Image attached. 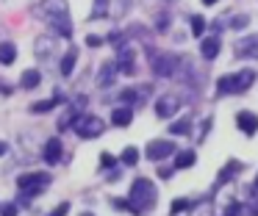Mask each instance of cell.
<instances>
[{
  "mask_svg": "<svg viewBox=\"0 0 258 216\" xmlns=\"http://www.w3.org/2000/svg\"><path fill=\"white\" fill-rule=\"evenodd\" d=\"M186 208V199H175L172 202V213H178V210H183Z\"/></svg>",
  "mask_w": 258,
  "mask_h": 216,
  "instance_id": "32",
  "label": "cell"
},
{
  "mask_svg": "<svg viewBox=\"0 0 258 216\" xmlns=\"http://www.w3.org/2000/svg\"><path fill=\"white\" fill-rule=\"evenodd\" d=\"M86 44H89V47H100L103 39H100V36H86Z\"/></svg>",
  "mask_w": 258,
  "mask_h": 216,
  "instance_id": "31",
  "label": "cell"
},
{
  "mask_svg": "<svg viewBox=\"0 0 258 216\" xmlns=\"http://www.w3.org/2000/svg\"><path fill=\"white\" fill-rule=\"evenodd\" d=\"M119 53H117V66H119V72H125V75H134L136 72V53H134V47L131 44H119Z\"/></svg>",
  "mask_w": 258,
  "mask_h": 216,
  "instance_id": "6",
  "label": "cell"
},
{
  "mask_svg": "<svg viewBox=\"0 0 258 216\" xmlns=\"http://www.w3.org/2000/svg\"><path fill=\"white\" fill-rule=\"evenodd\" d=\"M156 199H158L156 186L147 177H136L134 186H131V202L125 208H131L134 213H145V210H150L156 205Z\"/></svg>",
  "mask_w": 258,
  "mask_h": 216,
  "instance_id": "1",
  "label": "cell"
},
{
  "mask_svg": "<svg viewBox=\"0 0 258 216\" xmlns=\"http://www.w3.org/2000/svg\"><path fill=\"white\" fill-rule=\"evenodd\" d=\"M67 210H70V202H61V205H58V208L53 210L50 216H67Z\"/></svg>",
  "mask_w": 258,
  "mask_h": 216,
  "instance_id": "30",
  "label": "cell"
},
{
  "mask_svg": "<svg viewBox=\"0 0 258 216\" xmlns=\"http://www.w3.org/2000/svg\"><path fill=\"white\" fill-rule=\"evenodd\" d=\"M172 153H175V144L169 141V138H153V141L147 144V158L150 161H161Z\"/></svg>",
  "mask_w": 258,
  "mask_h": 216,
  "instance_id": "8",
  "label": "cell"
},
{
  "mask_svg": "<svg viewBox=\"0 0 258 216\" xmlns=\"http://www.w3.org/2000/svg\"><path fill=\"white\" fill-rule=\"evenodd\" d=\"M119 97H122L125 103H139V100H142V94H139V92H134V89H125V92L119 94Z\"/></svg>",
  "mask_w": 258,
  "mask_h": 216,
  "instance_id": "27",
  "label": "cell"
},
{
  "mask_svg": "<svg viewBox=\"0 0 258 216\" xmlns=\"http://www.w3.org/2000/svg\"><path fill=\"white\" fill-rule=\"evenodd\" d=\"M255 188H258V180H255Z\"/></svg>",
  "mask_w": 258,
  "mask_h": 216,
  "instance_id": "39",
  "label": "cell"
},
{
  "mask_svg": "<svg viewBox=\"0 0 258 216\" xmlns=\"http://www.w3.org/2000/svg\"><path fill=\"white\" fill-rule=\"evenodd\" d=\"M53 105H56V100H39V103L31 105V111H34V114H45V111H50Z\"/></svg>",
  "mask_w": 258,
  "mask_h": 216,
  "instance_id": "25",
  "label": "cell"
},
{
  "mask_svg": "<svg viewBox=\"0 0 258 216\" xmlns=\"http://www.w3.org/2000/svg\"><path fill=\"white\" fill-rule=\"evenodd\" d=\"M136 161H139V150H136V147H125L122 164H125V166H136Z\"/></svg>",
  "mask_w": 258,
  "mask_h": 216,
  "instance_id": "22",
  "label": "cell"
},
{
  "mask_svg": "<svg viewBox=\"0 0 258 216\" xmlns=\"http://www.w3.org/2000/svg\"><path fill=\"white\" fill-rule=\"evenodd\" d=\"M236 125H239L241 133H247V136H255V130H258V116L250 114V111H239V114H236Z\"/></svg>",
  "mask_w": 258,
  "mask_h": 216,
  "instance_id": "10",
  "label": "cell"
},
{
  "mask_svg": "<svg viewBox=\"0 0 258 216\" xmlns=\"http://www.w3.org/2000/svg\"><path fill=\"white\" fill-rule=\"evenodd\" d=\"M117 72H119L117 61H103L100 75H97V86H111V83H114V78H117Z\"/></svg>",
  "mask_w": 258,
  "mask_h": 216,
  "instance_id": "12",
  "label": "cell"
},
{
  "mask_svg": "<svg viewBox=\"0 0 258 216\" xmlns=\"http://www.w3.org/2000/svg\"><path fill=\"white\" fill-rule=\"evenodd\" d=\"M75 58H78V50L70 47L67 53H64V58H61V75H73V69H75Z\"/></svg>",
  "mask_w": 258,
  "mask_h": 216,
  "instance_id": "20",
  "label": "cell"
},
{
  "mask_svg": "<svg viewBox=\"0 0 258 216\" xmlns=\"http://www.w3.org/2000/svg\"><path fill=\"white\" fill-rule=\"evenodd\" d=\"M34 11H36V14H45V20H53V17L70 14V11H67V3H64V0H45V3H39Z\"/></svg>",
  "mask_w": 258,
  "mask_h": 216,
  "instance_id": "9",
  "label": "cell"
},
{
  "mask_svg": "<svg viewBox=\"0 0 258 216\" xmlns=\"http://www.w3.org/2000/svg\"><path fill=\"white\" fill-rule=\"evenodd\" d=\"M39 83H42L39 69H25V72H23V78H20V86H23V89H36Z\"/></svg>",
  "mask_w": 258,
  "mask_h": 216,
  "instance_id": "17",
  "label": "cell"
},
{
  "mask_svg": "<svg viewBox=\"0 0 258 216\" xmlns=\"http://www.w3.org/2000/svg\"><path fill=\"white\" fill-rule=\"evenodd\" d=\"M53 53V39H36V55H50Z\"/></svg>",
  "mask_w": 258,
  "mask_h": 216,
  "instance_id": "23",
  "label": "cell"
},
{
  "mask_svg": "<svg viewBox=\"0 0 258 216\" xmlns=\"http://www.w3.org/2000/svg\"><path fill=\"white\" fill-rule=\"evenodd\" d=\"M150 66L158 78H169L178 72V58L169 53H150Z\"/></svg>",
  "mask_w": 258,
  "mask_h": 216,
  "instance_id": "5",
  "label": "cell"
},
{
  "mask_svg": "<svg viewBox=\"0 0 258 216\" xmlns=\"http://www.w3.org/2000/svg\"><path fill=\"white\" fill-rule=\"evenodd\" d=\"M0 216H17V205H14V202L3 205V208H0Z\"/></svg>",
  "mask_w": 258,
  "mask_h": 216,
  "instance_id": "28",
  "label": "cell"
},
{
  "mask_svg": "<svg viewBox=\"0 0 258 216\" xmlns=\"http://www.w3.org/2000/svg\"><path fill=\"white\" fill-rule=\"evenodd\" d=\"M81 216H95V213H81Z\"/></svg>",
  "mask_w": 258,
  "mask_h": 216,
  "instance_id": "38",
  "label": "cell"
},
{
  "mask_svg": "<svg viewBox=\"0 0 258 216\" xmlns=\"http://www.w3.org/2000/svg\"><path fill=\"white\" fill-rule=\"evenodd\" d=\"M50 183V177L47 175H42V172H28V175H20L17 177V186H20V191L25 194L28 199H34L36 194L42 191V188Z\"/></svg>",
  "mask_w": 258,
  "mask_h": 216,
  "instance_id": "4",
  "label": "cell"
},
{
  "mask_svg": "<svg viewBox=\"0 0 258 216\" xmlns=\"http://www.w3.org/2000/svg\"><path fill=\"white\" fill-rule=\"evenodd\" d=\"M47 25H50L53 31L58 33V36H64V39H70V36H73V22H70V14L53 17V20H47Z\"/></svg>",
  "mask_w": 258,
  "mask_h": 216,
  "instance_id": "13",
  "label": "cell"
},
{
  "mask_svg": "<svg viewBox=\"0 0 258 216\" xmlns=\"http://www.w3.org/2000/svg\"><path fill=\"white\" fill-rule=\"evenodd\" d=\"M241 169V164H236V161H230L228 166H225L222 172H219V183H225V180H230L233 177V172H239Z\"/></svg>",
  "mask_w": 258,
  "mask_h": 216,
  "instance_id": "24",
  "label": "cell"
},
{
  "mask_svg": "<svg viewBox=\"0 0 258 216\" xmlns=\"http://www.w3.org/2000/svg\"><path fill=\"white\" fill-rule=\"evenodd\" d=\"M203 3H206V6H214V3H217V0H203Z\"/></svg>",
  "mask_w": 258,
  "mask_h": 216,
  "instance_id": "37",
  "label": "cell"
},
{
  "mask_svg": "<svg viewBox=\"0 0 258 216\" xmlns=\"http://www.w3.org/2000/svg\"><path fill=\"white\" fill-rule=\"evenodd\" d=\"M239 210H241L239 205H230V208H228V216H239Z\"/></svg>",
  "mask_w": 258,
  "mask_h": 216,
  "instance_id": "34",
  "label": "cell"
},
{
  "mask_svg": "<svg viewBox=\"0 0 258 216\" xmlns=\"http://www.w3.org/2000/svg\"><path fill=\"white\" fill-rule=\"evenodd\" d=\"M180 108V100L178 94H164V97L156 100V116H161V119H169V116H175Z\"/></svg>",
  "mask_w": 258,
  "mask_h": 216,
  "instance_id": "7",
  "label": "cell"
},
{
  "mask_svg": "<svg viewBox=\"0 0 258 216\" xmlns=\"http://www.w3.org/2000/svg\"><path fill=\"white\" fill-rule=\"evenodd\" d=\"M236 53L244 55V58H258V33H252V36L241 39V42L236 44Z\"/></svg>",
  "mask_w": 258,
  "mask_h": 216,
  "instance_id": "11",
  "label": "cell"
},
{
  "mask_svg": "<svg viewBox=\"0 0 258 216\" xmlns=\"http://www.w3.org/2000/svg\"><path fill=\"white\" fill-rule=\"evenodd\" d=\"M247 22H250V17H247V14H239V17H233V22H230V25H233V28H244Z\"/></svg>",
  "mask_w": 258,
  "mask_h": 216,
  "instance_id": "29",
  "label": "cell"
},
{
  "mask_svg": "<svg viewBox=\"0 0 258 216\" xmlns=\"http://www.w3.org/2000/svg\"><path fill=\"white\" fill-rule=\"evenodd\" d=\"M14 58H17V47H14L12 42H0V64H14Z\"/></svg>",
  "mask_w": 258,
  "mask_h": 216,
  "instance_id": "18",
  "label": "cell"
},
{
  "mask_svg": "<svg viewBox=\"0 0 258 216\" xmlns=\"http://www.w3.org/2000/svg\"><path fill=\"white\" fill-rule=\"evenodd\" d=\"M250 216H258V205H255V208H252V210H250Z\"/></svg>",
  "mask_w": 258,
  "mask_h": 216,
  "instance_id": "36",
  "label": "cell"
},
{
  "mask_svg": "<svg viewBox=\"0 0 258 216\" xmlns=\"http://www.w3.org/2000/svg\"><path fill=\"white\" fill-rule=\"evenodd\" d=\"M169 133H172V136H186V133H189V119L172 122V125H169Z\"/></svg>",
  "mask_w": 258,
  "mask_h": 216,
  "instance_id": "21",
  "label": "cell"
},
{
  "mask_svg": "<svg viewBox=\"0 0 258 216\" xmlns=\"http://www.w3.org/2000/svg\"><path fill=\"white\" fill-rule=\"evenodd\" d=\"M73 127L78 130L81 138H97V136H103V130H106V122H103L100 116L84 114V116H78V119L73 122Z\"/></svg>",
  "mask_w": 258,
  "mask_h": 216,
  "instance_id": "3",
  "label": "cell"
},
{
  "mask_svg": "<svg viewBox=\"0 0 258 216\" xmlns=\"http://www.w3.org/2000/svg\"><path fill=\"white\" fill-rule=\"evenodd\" d=\"M195 161H197V155L191 153V150H180V153L175 155V169H189Z\"/></svg>",
  "mask_w": 258,
  "mask_h": 216,
  "instance_id": "19",
  "label": "cell"
},
{
  "mask_svg": "<svg viewBox=\"0 0 258 216\" xmlns=\"http://www.w3.org/2000/svg\"><path fill=\"white\" fill-rule=\"evenodd\" d=\"M219 47H222V42H219L217 36L203 39V42H200V53H203V58H206V61H214V58L219 55Z\"/></svg>",
  "mask_w": 258,
  "mask_h": 216,
  "instance_id": "15",
  "label": "cell"
},
{
  "mask_svg": "<svg viewBox=\"0 0 258 216\" xmlns=\"http://www.w3.org/2000/svg\"><path fill=\"white\" fill-rule=\"evenodd\" d=\"M9 153V144L6 141H0V155H6Z\"/></svg>",
  "mask_w": 258,
  "mask_h": 216,
  "instance_id": "35",
  "label": "cell"
},
{
  "mask_svg": "<svg viewBox=\"0 0 258 216\" xmlns=\"http://www.w3.org/2000/svg\"><path fill=\"white\" fill-rule=\"evenodd\" d=\"M134 122V105H122V108H114L111 111V125L117 127H125Z\"/></svg>",
  "mask_w": 258,
  "mask_h": 216,
  "instance_id": "14",
  "label": "cell"
},
{
  "mask_svg": "<svg viewBox=\"0 0 258 216\" xmlns=\"http://www.w3.org/2000/svg\"><path fill=\"white\" fill-rule=\"evenodd\" d=\"M203 31H206V17H191V33L200 36Z\"/></svg>",
  "mask_w": 258,
  "mask_h": 216,
  "instance_id": "26",
  "label": "cell"
},
{
  "mask_svg": "<svg viewBox=\"0 0 258 216\" xmlns=\"http://www.w3.org/2000/svg\"><path fill=\"white\" fill-rule=\"evenodd\" d=\"M252 81H255V72H252V69H241V72H233V75L219 78L217 92L219 94H241V92H247V89L252 86Z\"/></svg>",
  "mask_w": 258,
  "mask_h": 216,
  "instance_id": "2",
  "label": "cell"
},
{
  "mask_svg": "<svg viewBox=\"0 0 258 216\" xmlns=\"http://www.w3.org/2000/svg\"><path fill=\"white\" fill-rule=\"evenodd\" d=\"M45 161L47 164H58V161H61V141H58V138H50V141L45 144Z\"/></svg>",
  "mask_w": 258,
  "mask_h": 216,
  "instance_id": "16",
  "label": "cell"
},
{
  "mask_svg": "<svg viewBox=\"0 0 258 216\" xmlns=\"http://www.w3.org/2000/svg\"><path fill=\"white\" fill-rule=\"evenodd\" d=\"M111 164H114V158H111L108 153H103V155H100V166H111Z\"/></svg>",
  "mask_w": 258,
  "mask_h": 216,
  "instance_id": "33",
  "label": "cell"
}]
</instances>
